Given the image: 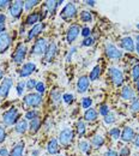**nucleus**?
<instances>
[{"label": "nucleus", "mask_w": 139, "mask_h": 156, "mask_svg": "<svg viewBox=\"0 0 139 156\" xmlns=\"http://www.w3.org/2000/svg\"><path fill=\"white\" fill-rule=\"evenodd\" d=\"M99 76H101V66L97 65V66H95V67L91 70V72H90V75H89V79H90V82H91V80H96V79H99Z\"/></svg>", "instance_id": "nucleus-31"}, {"label": "nucleus", "mask_w": 139, "mask_h": 156, "mask_svg": "<svg viewBox=\"0 0 139 156\" xmlns=\"http://www.w3.org/2000/svg\"><path fill=\"white\" fill-rule=\"evenodd\" d=\"M121 98H122V100H132V98H134L133 89L131 87H128V85L123 87L122 90H121Z\"/></svg>", "instance_id": "nucleus-26"}, {"label": "nucleus", "mask_w": 139, "mask_h": 156, "mask_svg": "<svg viewBox=\"0 0 139 156\" xmlns=\"http://www.w3.org/2000/svg\"><path fill=\"white\" fill-rule=\"evenodd\" d=\"M35 70H36V64L35 62H25V64H23L22 65V67L19 69V76L22 78L23 77H29L33 72H35Z\"/></svg>", "instance_id": "nucleus-13"}, {"label": "nucleus", "mask_w": 139, "mask_h": 156, "mask_svg": "<svg viewBox=\"0 0 139 156\" xmlns=\"http://www.w3.org/2000/svg\"><path fill=\"white\" fill-rule=\"evenodd\" d=\"M94 43H95V39L92 36H90V37H86V39L83 40L82 43H80V46L82 47H91Z\"/></svg>", "instance_id": "nucleus-38"}, {"label": "nucleus", "mask_w": 139, "mask_h": 156, "mask_svg": "<svg viewBox=\"0 0 139 156\" xmlns=\"http://www.w3.org/2000/svg\"><path fill=\"white\" fill-rule=\"evenodd\" d=\"M9 155H10V153H9L7 148L6 147H1L0 148V156H9Z\"/></svg>", "instance_id": "nucleus-51"}, {"label": "nucleus", "mask_w": 139, "mask_h": 156, "mask_svg": "<svg viewBox=\"0 0 139 156\" xmlns=\"http://www.w3.org/2000/svg\"><path fill=\"white\" fill-rule=\"evenodd\" d=\"M90 88V79H89V76H80L77 80V91L80 93V94H84L89 90Z\"/></svg>", "instance_id": "nucleus-12"}, {"label": "nucleus", "mask_w": 139, "mask_h": 156, "mask_svg": "<svg viewBox=\"0 0 139 156\" xmlns=\"http://www.w3.org/2000/svg\"><path fill=\"white\" fill-rule=\"evenodd\" d=\"M23 10H24V1H19V0L11 2V5L9 6V13L15 20H18L22 16Z\"/></svg>", "instance_id": "nucleus-5"}, {"label": "nucleus", "mask_w": 139, "mask_h": 156, "mask_svg": "<svg viewBox=\"0 0 139 156\" xmlns=\"http://www.w3.org/2000/svg\"><path fill=\"white\" fill-rule=\"evenodd\" d=\"M78 149L84 154H89L91 149V144L88 140H79L78 142Z\"/></svg>", "instance_id": "nucleus-27"}, {"label": "nucleus", "mask_w": 139, "mask_h": 156, "mask_svg": "<svg viewBox=\"0 0 139 156\" xmlns=\"http://www.w3.org/2000/svg\"><path fill=\"white\" fill-rule=\"evenodd\" d=\"M43 28H44V24L43 23H37L36 25L31 27V29L28 31V41H31V40L36 39L41 33L43 31Z\"/></svg>", "instance_id": "nucleus-16"}, {"label": "nucleus", "mask_w": 139, "mask_h": 156, "mask_svg": "<svg viewBox=\"0 0 139 156\" xmlns=\"http://www.w3.org/2000/svg\"><path fill=\"white\" fill-rule=\"evenodd\" d=\"M97 117H99V113H97V111H96L95 108H92V107L85 109V112H84V120L88 121V122H94V121H96V120H97Z\"/></svg>", "instance_id": "nucleus-21"}, {"label": "nucleus", "mask_w": 139, "mask_h": 156, "mask_svg": "<svg viewBox=\"0 0 139 156\" xmlns=\"http://www.w3.org/2000/svg\"><path fill=\"white\" fill-rule=\"evenodd\" d=\"M80 30H82V28L78 24L70 25V28L67 29V33H66V41H67V43H70V44L73 43L77 40V37L79 36Z\"/></svg>", "instance_id": "nucleus-10"}, {"label": "nucleus", "mask_w": 139, "mask_h": 156, "mask_svg": "<svg viewBox=\"0 0 139 156\" xmlns=\"http://www.w3.org/2000/svg\"><path fill=\"white\" fill-rule=\"evenodd\" d=\"M131 111L133 113L139 112V98H132V103H131Z\"/></svg>", "instance_id": "nucleus-37"}, {"label": "nucleus", "mask_w": 139, "mask_h": 156, "mask_svg": "<svg viewBox=\"0 0 139 156\" xmlns=\"http://www.w3.org/2000/svg\"><path fill=\"white\" fill-rule=\"evenodd\" d=\"M80 35H82L84 39L90 37V36H91V29H90L89 27H84V28H82V30H80Z\"/></svg>", "instance_id": "nucleus-46"}, {"label": "nucleus", "mask_w": 139, "mask_h": 156, "mask_svg": "<svg viewBox=\"0 0 139 156\" xmlns=\"http://www.w3.org/2000/svg\"><path fill=\"white\" fill-rule=\"evenodd\" d=\"M40 129H41V119L40 118L34 119V120H31V121L29 122V132H30L31 135L37 133V132L40 131Z\"/></svg>", "instance_id": "nucleus-25"}, {"label": "nucleus", "mask_w": 139, "mask_h": 156, "mask_svg": "<svg viewBox=\"0 0 139 156\" xmlns=\"http://www.w3.org/2000/svg\"><path fill=\"white\" fill-rule=\"evenodd\" d=\"M77 52V47H72L70 51H68V53H67V55H66V61L67 62H70L71 60H72V57H73V54Z\"/></svg>", "instance_id": "nucleus-47"}, {"label": "nucleus", "mask_w": 139, "mask_h": 156, "mask_svg": "<svg viewBox=\"0 0 139 156\" xmlns=\"http://www.w3.org/2000/svg\"><path fill=\"white\" fill-rule=\"evenodd\" d=\"M6 139V131H5V127L0 125V144Z\"/></svg>", "instance_id": "nucleus-48"}, {"label": "nucleus", "mask_w": 139, "mask_h": 156, "mask_svg": "<svg viewBox=\"0 0 139 156\" xmlns=\"http://www.w3.org/2000/svg\"><path fill=\"white\" fill-rule=\"evenodd\" d=\"M35 90L37 91V94L43 95V94H44V91H46V85H44V83H43V82H37Z\"/></svg>", "instance_id": "nucleus-44"}, {"label": "nucleus", "mask_w": 139, "mask_h": 156, "mask_svg": "<svg viewBox=\"0 0 139 156\" xmlns=\"http://www.w3.org/2000/svg\"><path fill=\"white\" fill-rule=\"evenodd\" d=\"M24 31H25V29H24V27H20V29H19V34H20V35H24V34H25Z\"/></svg>", "instance_id": "nucleus-59"}, {"label": "nucleus", "mask_w": 139, "mask_h": 156, "mask_svg": "<svg viewBox=\"0 0 139 156\" xmlns=\"http://www.w3.org/2000/svg\"><path fill=\"white\" fill-rule=\"evenodd\" d=\"M41 20V11H34L31 13H29L26 16V20H25V25H29V27H34Z\"/></svg>", "instance_id": "nucleus-17"}, {"label": "nucleus", "mask_w": 139, "mask_h": 156, "mask_svg": "<svg viewBox=\"0 0 139 156\" xmlns=\"http://www.w3.org/2000/svg\"><path fill=\"white\" fill-rule=\"evenodd\" d=\"M77 16V7L73 2H68L65 5L62 11L60 12V17L64 20H71Z\"/></svg>", "instance_id": "nucleus-4"}, {"label": "nucleus", "mask_w": 139, "mask_h": 156, "mask_svg": "<svg viewBox=\"0 0 139 156\" xmlns=\"http://www.w3.org/2000/svg\"><path fill=\"white\" fill-rule=\"evenodd\" d=\"M62 100H64L65 103L71 105V103L73 102V100H75V96H73V94H71V93H66V94L62 95Z\"/></svg>", "instance_id": "nucleus-43"}, {"label": "nucleus", "mask_w": 139, "mask_h": 156, "mask_svg": "<svg viewBox=\"0 0 139 156\" xmlns=\"http://www.w3.org/2000/svg\"><path fill=\"white\" fill-rule=\"evenodd\" d=\"M136 88H137V90L139 91V79L137 80V82H136Z\"/></svg>", "instance_id": "nucleus-61"}, {"label": "nucleus", "mask_w": 139, "mask_h": 156, "mask_svg": "<svg viewBox=\"0 0 139 156\" xmlns=\"http://www.w3.org/2000/svg\"><path fill=\"white\" fill-rule=\"evenodd\" d=\"M47 47H48V42L46 39H39L36 40V42L34 43L33 48H31V52L30 54L31 55H37V57H41V55H44L46 51H47Z\"/></svg>", "instance_id": "nucleus-3"}, {"label": "nucleus", "mask_w": 139, "mask_h": 156, "mask_svg": "<svg viewBox=\"0 0 139 156\" xmlns=\"http://www.w3.org/2000/svg\"><path fill=\"white\" fill-rule=\"evenodd\" d=\"M104 53L106 55L112 60H119L122 58V52L120 51L119 48L112 43H107L104 47Z\"/></svg>", "instance_id": "nucleus-7"}, {"label": "nucleus", "mask_w": 139, "mask_h": 156, "mask_svg": "<svg viewBox=\"0 0 139 156\" xmlns=\"http://www.w3.org/2000/svg\"><path fill=\"white\" fill-rule=\"evenodd\" d=\"M104 156H119V154H118V151H115L113 149H109L108 151L104 153Z\"/></svg>", "instance_id": "nucleus-52"}, {"label": "nucleus", "mask_w": 139, "mask_h": 156, "mask_svg": "<svg viewBox=\"0 0 139 156\" xmlns=\"http://www.w3.org/2000/svg\"><path fill=\"white\" fill-rule=\"evenodd\" d=\"M64 1L62 0H60V1H53V0H50V1H46L44 2V7H46V10L48 11V13L49 15H53L54 12H55V10H57V7L61 5Z\"/></svg>", "instance_id": "nucleus-24"}, {"label": "nucleus", "mask_w": 139, "mask_h": 156, "mask_svg": "<svg viewBox=\"0 0 139 156\" xmlns=\"http://www.w3.org/2000/svg\"><path fill=\"white\" fill-rule=\"evenodd\" d=\"M130 155V148L128 147H122L119 153V156H128Z\"/></svg>", "instance_id": "nucleus-49"}, {"label": "nucleus", "mask_w": 139, "mask_h": 156, "mask_svg": "<svg viewBox=\"0 0 139 156\" xmlns=\"http://www.w3.org/2000/svg\"><path fill=\"white\" fill-rule=\"evenodd\" d=\"M24 105L30 107V108H35L42 105V95L37 94V93H29L28 95L24 96Z\"/></svg>", "instance_id": "nucleus-2"}, {"label": "nucleus", "mask_w": 139, "mask_h": 156, "mask_svg": "<svg viewBox=\"0 0 139 156\" xmlns=\"http://www.w3.org/2000/svg\"><path fill=\"white\" fill-rule=\"evenodd\" d=\"M85 5H88V6H95L96 5V1H94V0H86L85 1Z\"/></svg>", "instance_id": "nucleus-53"}, {"label": "nucleus", "mask_w": 139, "mask_h": 156, "mask_svg": "<svg viewBox=\"0 0 139 156\" xmlns=\"http://www.w3.org/2000/svg\"><path fill=\"white\" fill-rule=\"evenodd\" d=\"M121 139L123 140V142H132L133 139H134V131H133V129L132 127H130V126H125L123 127V130H122V132H121Z\"/></svg>", "instance_id": "nucleus-19"}, {"label": "nucleus", "mask_w": 139, "mask_h": 156, "mask_svg": "<svg viewBox=\"0 0 139 156\" xmlns=\"http://www.w3.org/2000/svg\"><path fill=\"white\" fill-rule=\"evenodd\" d=\"M108 71H109V77H110V80L113 82V84L115 87H121L122 83H123V73H122V71L118 67H110Z\"/></svg>", "instance_id": "nucleus-8"}, {"label": "nucleus", "mask_w": 139, "mask_h": 156, "mask_svg": "<svg viewBox=\"0 0 139 156\" xmlns=\"http://www.w3.org/2000/svg\"><path fill=\"white\" fill-rule=\"evenodd\" d=\"M137 29H138V30H139V23H138V24H137Z\"/></svg>", "instance_id": "nucleus-63"}, {"label": "nucleus", "mask_w": 139, "mask_h": 156, "mask_svg": "<svg viewBox=\"0 0 139 156\" xmlns=\"http://www.w3.org/2000/svg\"><path fill=\"white\" fill-rule=\"evenodd\" d=\"M47 151L50 155H57L59 153V140L55 138L50 139L47 144Z\"/></svg>", "instance_id": "nucleus-22"}, {"label": "nucleus", "mask_w": 139, "mask_h": 156, "mask_svg": "<svg viewBox=\"0 0 139 156\" xmlns=\"http://www.w3.org/2000/svg\"><path fill=\"white\" fill-rule=\"evenodd\" d=\"M76 132H77V135L79 137H83L85 135V132H86V126H85L84 121L79 120V121L77 122V125H76Z\"/></svg>", "instance_id": "nucleus-30"}, {"label": "nucleus", "mask_w": 139, "mask_h": 156, "mask_svg": "<svg viewBox=\"0 0 139 156\" xmlns=\"http://www.w3.org/2000/svg\"><path fill=\"white\" fill-rule=\"evenodd\" d=\"M24 148H25V144L24 142H18L17 144H15V147L12 148L10 156H23L24 155Z\"/></svg>", "instance_id": "nucleus-23"}, {"label": "nucleus", "mask_w": 139, "mask_h": 156, "mask_svg": "<svg viewBox=\"0 0 139 156\" xmlns=\"http://www.w3.org/2000/svg\"><path fill=\"white\" fill-rule=\"evenodd\" d=\"M91 105H92V98H83V101H82V107H83V108L88 109V108H90V107H91Z\"/></svg>", "instance_id": "nucleus-45"}, {"label": "nucleus", "mask_w": 139, "mask_h": 156, "mask_svg": "<svg viewBox=\"0 0 139 156\" xmlns=\"http://www.w3.org/2000/svg\"><path fill=\"white\" fill-rule=\"evenodd\" d=\"M39 4H40V1H37V0H28V1H24V9L26 11H30L31 9H34Z\"/></svg>", "instance_id": "nucleus-35"}, {"label": "nucleus", "mask_w": 139, "mask_h": 156, "mask_svg": "<svg viewBox=\"0 0 139 156\" xmlns=\"http://www.w3.org/2000/svg\"><path fill=\"white\" fill-rule=\"evenodd\" d=\"M28 130H29V124H28V120L25 119H19L17 124L15 125V131L18 135H24Z\"/></svg>", "instance_id": "nucleus-20"}, {"label": "nucleus", "mask_w": 139, "mask_h": 156, "mask_svg": "<svg viewBox=\"0 0 139 156\" xmlns=\"http://www.w3.org/2000/svg\"><path fill=\"white\" fill-rule=\"evenodd\" d=\"M120 46H121V48L123 51H127V52H134L136 51V44H134L133 40L131 39V37H128V36L121 39Z\"/></svg>", "instance_id": "nucleus-18"}, {"label": "nucleus", "mask_w": 139, "mask_h": 156, "mask_svg": "<svg viewBox=\"0 0 139 156\" xmlns=\"http://www.w3.org/2000/svg\"><path fill=\"white\" fill-rule=\"evenodd\" d=\"M57 53H58V47H57V44L54 43V42H50L49 44H48V47H47V51H46V53H44V61L46 62H50L54 57L57 55Z\"/></svg>", "instance_id": "nucleus-15"}, {"label": "nucleus", "mask_w": 139, "mask_h": 156, "mask_svg": "<svg viewBox=\"0 0 139 156\" xmlns=\"http://www.w3.org/2000/svg\"><path fill=\"white\" fill-rule=\"evenodd\" d=\"M80 20L84 23H90L92 20V13L90 11H82L79 15Z\"/></svg>", "instance_id": "nucleus-32"}, {"label": "nucleus", "mask_w": 139, "mask_h": 156, "mask_svg": "<svg viewBox=\"0 0 139 156\" xmlns=\"http://www.w3.org/2000/svg\"><path fill=\"white\" fill-rule=\"evenodd\" d=\"M109 113H110V108L108 105H101L99 107V114H101L102 117H106Z\"/></svg>", "instance_id": "nucleus-36"}, {"label": "nucleus", "mask_w": 139, "mask_h": 156, "mask_svg": "<svg viewBox=\"0 0 139 156\" xmlns=\"http://www.w3.org/2000/svg\"><path fill=\"white\" fill-rule=\"evenodd\" d=\"M5 29H6L5 23H4V24H0V35H1L2 33H5Z\"/></svg>", "instance_id": "nucleus-58"}, {"label": "nucleus", "mask_w": 139, "mask_h": 156, "mask_svg": "<svg viewBox=\"0 0 139 156\" xmlns=\"http://www.w3.org/2000/svg\"><path fill=\"white\" fill-rule=\"evenodd\" d=\"M41 154V151L39 149H35V150H33V153H31V155L33 156H39Z\"/></svg>", "instance_id": "nucleus-57"}, {"label": "nucleus", "mask_w": 139, "mask_h": 156, "mask_svg": "<svg viewBox=\"0 0 139 156\" xmlns=\"http://www.w3.org/2000/svg\"><path fill=\"white\" fill-rule=\"evenodd\" d=\"M11 42H12V39H11V35L9 33H2L0 35V53H5L10 46H11Z\"/></svg>", "instance_id": "nucleus-14"}, {"label": "nucleus", "mask_w": 139, "mask_h": 156, "mask_svg": "<svg viewBox=\"0 0 139 156\" xmlns=\"http://www.w3.org/2000/svg\"><path fill=\"white\" fill-rule=\"evenodd\" d=\"M26 52H28V48L24 43H19L12 55V60L15 64H22L24 61V59L26 57Z\"/></svg>", "instance_id": "nucleus-9"}, {"label": "nucleus", "mask_w": 139, "mask_h": 156, "mask_svg": "<svg viewBox=\"0 0 139 156\" xmlns=\"http://www.w3.org/2000/svg\"><path fill=\"white\" fill-rule=\"evenodd\" d=\"M132 79L134 83L139 79V64H136L132 69Z\"/></svg>", "instance_id": "nucleus-41"}, {"label": "nucleus", "mask_w": 139, "mask_h": 156, "mask_svg": "<svg viewBox=\"0 0 139 156\" xmlns=\"http://www.w3.org/2000/svg\"><path fill=\"white\" fill-rule=\"evenodd\" d=\"M6 20V15L5 13H0V24H4Z\"/></svg>", "instance_id": "nucleus-54"}, {"label": "nucleus", "mask_w": 139, "mask_h": 156, "mask_svg": "<svg viewBox=\"0 0 139 156\" xmlns=\"http://www.w3.org/2000/svg\"><path fill=\"white\" fill-rule=\"evenodd\" d=\"M18 120H19V113H18V109L15 108V107L7 109L2 114V124H4V126L16 125Z\"/></svg>", "instance_id": "nucleus-1"}, {"label": "nucleus", "mask_w": 139, "mask_h": 156, "mask_svg": "<svg viewBox=\"0 0 139 156\" xmlns=\"http://www.w3.org/2000/svg\"><path fill=\"white\" fill-rule=\"evenodd\" d=\"M109 135H110V137H112L113 139L118 140L120 138V136H121V131H120V129H118V127H114V129H112V130L109 131Z\"/></svg>", "instance_id": "nucleus-39"}, {"label": "nucleus", "mask_w": 139, "mask_h": 156, "mask_svg": "<svg viewBox=\"0 0 139 156\" xmlns=\"http://www.w3.org/2000/svg\"><path fill=\"white\" fill-rule=\"evenodd\" d=\"M136 39H137V43H139V35H137V37H136Z\"/></svg>", "instance_id": "nucleus-62"}, {"label": "nucleus", "mask_w": 139, "mask_h": 156, "mask_svg": "<svg viewBox=\"0 0 139 156\" xmlns=\"http://www.w3.org/2000/svg\"><path fill=\"white\" fill-rule=\"evenodd\" d=\"M95 148H101L103 144H104V138L101 136V135H95V136L91 138V143Z\"/></svg>", "instance_id": "nucleus-28"}, {"label": "nucleus", "mask_w": 139, "mask_h": 156, "mask_svg": "<svg viewBox=\"0 0 139 156\" xmlns=\"http://www.w3.org/2000/svg\"><path fill=\"white\" fill-rule=\"evenodd\" d=\"M36 84H37V80L34 79V78H30V79L25 83V88H26L28 90H33V89L36 88Z\"/></svg>", "instance_id": "nucleus-42"}, {"label": "nucleus", "mask_w": 139, "mask_h": 156, "mask_svg": "<svg viewBox=\"0 0 139 156\" xmlns=\"http://www.w3.org/2000/svg\"><path fill=\"white\" fill-rule=\"evenodd\" d=\"M103 118H104V119H103V121H104V124H106V125H112V124H114V122L116 121V117H115V114H114V113H112V112Z\"/></svg>", "instance_id": "nucleus-34"}, {"label": "nucleus", "mask_w": 139, "mask_h": 156, "mask_svg": "<svg viewBox=\"0 0 139 156\" xmlns=\"http://www.w3.org/2000/svg\"><path fill=\"white\" fill-rule=\"evenodd\" d=\"M11 5V1L9 0H0V10L5 9V7H9Z\"/></svg>", "instance_id": "nucleus-50"}, {"label": "nucleus", "mask_w": 139, "mask_h": 156, "mask_svg": "<svg viewBox=\"0 0 139 156\" xmlns=\"http://www.w3.org/2000/svg\"><path fill=\"white\" fill-rule=\"evenodd\" d=\"M136 51H137V54L139 55V43H137V44H136Z\"/></svg>", "instance_id": "nucleus-60"}, {"label": "nucleus", "mask_w": 139, "mask_h": 156, "mask_svg": "<svg viewBox=\"0 0 139 156\" xmlns=\"http://www.w3.org/2000/svg\"><path fill=\"white\" fill-rule=\"evenodd\" d=\"M40 118V112L36 111V109H31V111H28L25 113V120H34V119H37Z\"/></svg>", "instance_id": "nucleus-33"}, {"label": "nucleus", "mask_w": 139, "mask_h": 156, "mask_svg": "<svg viewBox=\"0 0 139 156\" xmlns=\"http://www.w3.org/2000/svg\"><path fill=\"white\" fill-rule=\"evenodd\" d=\"M12 85H13V79L12 78H4L1 84H0V98H6L10 93V90H11Z\"/></svg>", "instance_id": "nucleus-11"}, {"label": "nucleus", "mask_w": 139, "mask_h": 156, "mask_svg": "<svg viewBox=\"0 0 139 156\" xmlns=\"http://www.w3.org/2000/svg\"><path fill=\"white\" fill-rule=\"evenodd\" d=\"M57 156H64V155H57Z\"/></svg>", "instance_id": "nucleus-64"}, {"label": "nucleus", "mask_w": 139, "mask_h": 156, "mask_svg": "<svg viewBox=\"0 0 139 156\" xmlns=\"http://www.w3.org/2000/svg\"><path fill=\"white\" fill-rule=\"evenodd\" d=\"M24 89H25V82L24 80H20L17 83V87H16V90H17V95L22 96L23 93H24Z\"/></svg>", "instance_id": "nucleus-40"}, {"label": "nucleus", "mask_w": 139, "mask_h": 156, "mask_svg": "<svg viewBox=\"0 0 139 156\" xmlns=\"http://www.w3.org/2000/svg\"><path fill=\"white\" fill-rule=\"evenodd\" d=\"M133 142H134V145H136L137 148H139V133H138V135H137L136 137H134Z\"/></svg>", "instance_id": "nucleus-55"}, {"label": "nucleus", "mask_w": 139, "mask_h": 156, "mask_svg": "<svg viewBox=\"0 0 139 156\" xmlns=\"http://www.w3.org/2000/svg\"><path fill=\"white\" fill-rule=\"evenodd\" d=\"M4 75H5V71H4V66L0 65V80L4 79Z\"/></svg>", "instance_id": "nucleus-56"}, {"label": "nucleus", "mask_w": 139, "mask_h": 156, "mask_svg": "<svg viewBox=\"0 0 139 156\" xmlns=\"http://www.w3.org/2000/svg\"><path fill=\"white\" fill-rule=\"evenodd\" d=\"M50 98H52V101H53L54 103H60V102L62 101L61 91H60L59 89H54V90H52V93H50Z\"/></svg>", "instance_id": "nucleus-29"}, {"label": "nucleus", "mask_w": 139, "mask_h": 156, "mask_svg": "<svg viewBox=\"0 0 139 156\" xmlns=\"http://www.w3.org/2000/svg\"><path fill=\"white\" fill-rule=\"evenodd\" d=\"M73 138H75V132H73V130L67 127V129H64V130L59 133L58 140L60 142L61 145L67 147V145H70V144L72 143Z\"/></svg>", "instance_id": "nucleus-6"}]
</instances>
